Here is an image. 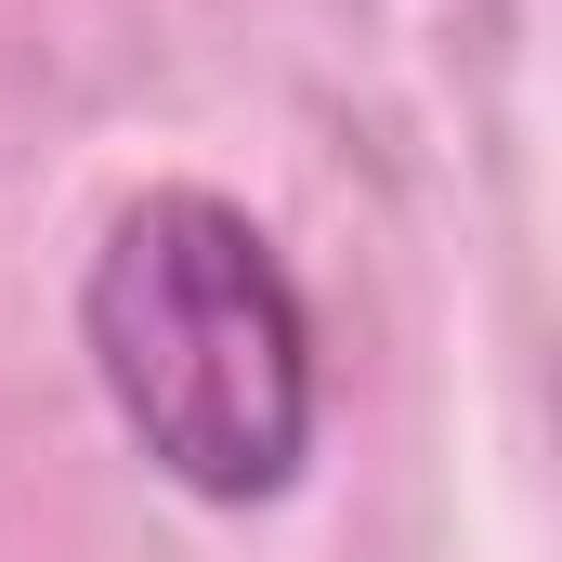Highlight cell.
I'll return each instance as SVG.
<instances>
[{"label": "cell", "mask_w": 562, "mask_h": 562, "mask_svg": "<svg viewBox=\"0 0 562 562\" xmlns=\"http://www.w3.org/2000/svg\"><path fill=\"white\" fill-rule=\"evenodd\" d=\"M79 353L144 471L196 510H276L327 431V340L288 249L223 183H144L79 262Z\"/></svg>", "instance_id": "6da1fadb"}]
</instances>
